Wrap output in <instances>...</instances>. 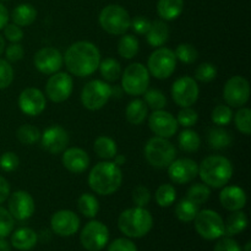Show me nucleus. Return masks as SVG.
Segmentation results:
<instances>
[{
  "label": "nucleus",
  "mask_w": 251,
  "mask_h": 251,
  "mask_svg": "<svg viewBox=\"0 0 251 251\" xmlns=\"http://www.w3.org/2000/svg\"><path fill=\"white\" fill-rule=\"evenodd\" d=\"M41 144L43 150L49 153H63L69 145L68 131L59 125H53L41 134Z\"/></svg>",
  "instance_id": "20"
},
{
  "label": "nucleus",
  "mask_w": 251,
  "mask_h": 251,
  "mask_svg": "<svg viewBox=\"0 0 251 251\" xmlns=\"http://www.w3.org/2000/svg\"><path fill=\"white\" fill-rule=\"evenodd\" d=\"M15 220L6 208L0 206V238H6L14 230Z\"/></svg>",
  "instance_id": "46"
},
{
  "label": "nucleus",
  "mask_w": 251,
  "mask_h": 251,
  "mask_svg": "<svg viewBox=\"0 0 251 251\" xmlns=\"http://www.w3.org/2000/svg\"><path fill=\"white\" fill-rule=\"evenodd\" d=\"M233 137L229 131L223 129L222 126L212 127L207 134V142L211 149L213 150H225L230 146Z\"/></svg>",
  "instance_id": "30"
},
{
  "label": "nucleus",
  "mask_w": 251,
  "mask_h": 251,
  "mask_svg": "<svg viewBox=\"0 0 251 251\" xmlns=\"http://www.w3.org/2000/svg\"><path fill=\"white\" fill-rule=\"evenodd\" d=\"M178 144L181 151L191 153V152H196L200 149L201 139L195 130L188 127L179 134Z\"/></svg>",
  "instance_id": "32"
},
{
  "label": "nucleus",
  "mask_w": 251,
  "mask_h": 251,
  "mask_svg": "<svg viewBox=\"0 0 251 251\" xmlns=\"http://www.w3.org/2000/svg\"><path fill=\"white\" fill-rule=\"evenodd\" d=\"M144 102L152 110H161L167 105V97L162 91L151 88L144 93Z\"/></svg>",
  "instance_id": "40"
},
{
  "label": "nucleus",
  "mask_w": 251,
  "mask_h": 251,
  "mask_svg": "<svg viewBox=\"0 0 251 251\" xmlns=\"http://www.w3.org/2000/svg\"><path fill=\"white\" fill-rule=\"evenodd\" d=\"M167 168L169 179L178 185L190 183L199 176V164L190 158L174 159Z\"/></svg>",
  "instance_id": "18"
},
{
  "label": "nucleus",
  "mask_w": 251,
  "mask_h": 251,
  "mask_svg": "<svg viewBox=\"0 0 251 251\" xmlns=\"http://www.w3.org/2000/svg\"><path fill=\"white\" fill-rule=\"evenodd\" d=\"M11 248H10L9 243L5 240V238H0V251H10Z\"/></svg>",
  "instance_id": "58"
},
{
  "label": "nucleus",
  "mask_w": 251,
  "mask_h": 251,
  "mask_svg": "<svg viewBox=\"0 0 251 251\" xmlns=\"http://www.w3.org/2000/svg\"><path fill=\"white\" fill-rule=\"evenodd\" d=\"M14 81V69L5 59H0V90L9 87Z\"/></svg>",
  "instance_id": "47"
},
{
  "label": "nucleus",
  "mask_w": 251,
  "mask_h": 251,
  "mask_svg": "<svg viewBox=\"0 0 251 251\" xmlns=\"http://www.w3.org/2000/svg\"><path fill=\"white\" fill-rule=\"evenodd\" d=\"M16 137L22 145H33L37 141L41 140V131H39L38 127L33 126V125L25 124L17 129L16 131Z\"/></svg>",
  "instance_id": "39"
},
{
  "label": "nucleus",
  "mask_w": 251,
  "mask_h": 251,
  "mask_svg": "<svg viewBox=\"0 0 251 251\" xmlns=\"http://www.w3.org/2000/svg\"><path fill=\"white\" fill-rule=\"evenodd\" d=\"M157 205L161 207H169L176 199V191L172 184H162L154 194Z\"/></svg>",
  "instance_id": "38"
},
{
  "label": "nucleus",
  "mask_w": 251,
  "mask_h": 251,
  "mask_svg": "<svg viewBox=\"0 0 251 251\" xmlns=\"http://www.w3.org/2000/svg\"><path fill=\"white\" fill-rule=\"evenodd\" d=\"M10 195V184L5 178L0 176V205L7 200Z\"/></svg>",
  "instance_id": "55"
},
{
  "label": "nucleus",
  "mask_w": 251,
  "mask_h": 251,
  "mask_svg": "<svg viewBox=\"0 0 251 251\" xmlns=\"http://www.w3.org/2000/svg\"><path fill=\"white\" fill-rule=\"evenodd\" d=\"M1 1H5V0H1Z\"/></svg>",
  "instance_id": "61"
},
{
  "label": "nucleus",
  "mask_w": 251,
  "mask_h": 251,
  "mask_svg": "<svg viewBox=\"0 0 251 251\" xmlns=\"http://www.w3.org/2000/svg\"><path fill=\"white\" fill-rule=\"evenodd\" d=\"M2 29H4L5 38L11 43H20L24 39V31L17 25L7 24Z\"/></svg>",
  "instance_id": "50"
},
{
  "label": "nucleus",
  "mask_w": 251,
  "mask_h": 251,
  "mask_svg": "<svg viewBox=\"0 0 251 251\" xmlns=\"http://www.w3.org/2000/svg\"><path fill=\"white\" fill-rule=\"evenodd\" d=\"M108 251H137V248L130 239L118 238L109 245Z\"/></svg>",
  "instance_id": "53"
},
{
  "label": "nucleus",
  "mask_w": 251,
  "mask_h": 251,
  "mask_svg": "<svg viewBox=\"0 0 251 251\" xmlns=\"http://www.w3.org/2000/svg\"><path fill=\"white\" fill-rule=\"evenodd\" d=\"M184 10V0H158L157 14L163 21L178 19Z\"/></svg>",
  "instance_id": "26"
},
{
  "label": "nucleus",
  "mask_w": 251,
  "mask_h": 251,
  "mask_svg": "<svg viewBox=\"0 0 251 251\" xmlns=\"http://www.w3.org/2000/svg\"><path fill=\"white\" fill-rule=\"evenodd\" d=\"M149 115V107L142 100H134L127 104L125 109V117L132 125H140Z\"/></svg>",
  "instance_id": "28"
},
{
  "label": "nucleus",
  "mask_w": 251,
  "mask_h": 251,
  "mask_svg": "<svg viewBox=\"0 0 251 251\" xmlns=\"http://www.w3.org/2000/svg\"><path fill=\"white\" fill-rule=\"evenodd\" d=\"M123 183V172L114 162H100L88 174L91 190L102 196L113 195Z\"/></svg>",
  "instance_id": "2"
},
{
  "label": "nucleus",
  "mask_w": 251,
  "mask_h": 251,
  "mask_svg": "<svg viewBox=\"0 0 251 251\" xmlns=\"http://www.w3.org/2000/svg\"><path fill=\"white\" fill-rule=\"evenodd\" d=\"M80 240L87 251H100L108 244L109 230L100 221H91L81 230Z\"/></svg>",
  "instance_id": "11"
},
{
  "label": "nucleus",
  "mask_w": 251,
  "mask_h": 251,
  "mask_svg": "<svg viewBox=\"0 0 251 251\" xmlns=\"http://www.w3.org/2000/svg\"><path fill=\"white\" fill-rule=\"evenodd\" d=\"M176 60L181 61L184 64H193L198 60L199 58V51L193 44H189V43H183V44H179L176 47Z\"/></svg>",
  "instance_id": "41"
},
{
  "label": "nucleus",
  "mask_w": 251,
  "mask_h": 251,
  "mask_svg": "<svg viewBox=\"0 0 251 251\" xmlns=\"http://www.w3.org/2000/svg\"><path fill=\"white\" fill-rule=\"evenodd\" d=\"M151 22L147 17L145 16H136L130 22V28L136 34H146L151 27Z\"/></svg>",
  "instance_id": "51"
},
{
  "label": "nucleus",
  "mask_w": 251,
  "mask_h": 251,
  "mask_svg": "<svg viewBox=\"0 0 251 251\" xmlns=\"http://www.w3.org/2000/svg\"><path fill=\"white\" fill-rule=\"evenodd\" d=\"M77 208L85 217L95 218L100 211V203L92 194L85 193L78 198Z\"/></svg>",
  "instance_id": "36"
},
{
  "label": "nucleus",
  "mask_w": 251,
  "mask_h": 251,
  "mask_svg": "<svg viewBox=\"0 0 251 251\" xmlns=\"http://www.w3.org/2000/svg\"><path fill=\"white\" fill-rule=\"evenodd\" d=\"M61 163L64 168L70 173L81 174L90 167V157L87 152L78 147L66 149L61 156Z\"/></svg>",
  "instance_id": "22"
},
{
  "label": "nucleus",
  "mask_w": 251,
  "mask_h": 251,
  "mask_svg": "<svg viewBox=\"0 0 251 251\" xmlns=\"http://www.w3.org/2000/svg\"><path fill=\"white\" fill-rule=\"evenodd\" d=\"M233 118H234V123L238 131L242 132L243 135L249 136L251 134V110L249 108L242 107L235 113V115H233Z\"/></svg>",
  "instance_id": "42"
},
{
  "label": "nucleus",
  "mask_w": 251,
  "mask_h": 251,
  "mask_svg": "<svg viewBox=\"0 0 251 251\" xmlns=\"http://www.w3.org/2000/svg\"><path fill=\"white\" fill-rule=\"evenodd\" d=\"M81 103L88 110H100L112 97V87L102 80H92L81 91Z\"/></svg>",
  "instance_id": "9"
},
{
  "label": "nucleus",
  "mask_w": 251,
  "mask_h": 251,
  "mask_svg": "<svg viewBox=\"0 0 251 251\" xmlns=\"http://www.w3.org/2000/svg\"><path fill=\"white\" fill-rule=\"evenodd\" d=\"M98 69H100L102 77L107 82H115L122 76V65H120L119 61L113 58L100 60Z\"/></svg>",
  "instance_id": "33"
},
{
  "label": "nucleus",
  "mask_w": 251,
  "mask_h": 251,
  "mask_svg": "<svg viewBox=\"0 0 251 251\" xmlns=\"http://www.w3.org/2000/svg\"><path fill=\"white\" fill-rule=\"evenodd\" d=\"M220 202L230 212L243 210L247 205V194L240 186H223L220 193Z\"/></svg>",
  "instance_id": "23"
},
{
  "label": "nucleus",
  "mask_w": 251,
  "mask_h": 251,
  "mask_svg": "<svg viewBox=\"0 0 251 251\" xmlns=\"http://www.w3.org/2000/svg\"><path fill=\"white\" fill-rule=\"evenodd\" d=\"M19 107L24 114L28 117H37L46 109V96L36 87L25 88L19 96Z\"/></svg>",
  "instance_id": "19"
},
{
  "label": "nucleus",
  "mask_w": 251,
  "mask_h": 251,
  "mask_svg": "<svg viewBox=\"0 0 251 251\" xmlns=\"http://www.w3.org/2000/svg\"><path fill=\"white\" fill-rule=\"evenodd\" d=\"M100 27L107 33L113 36H123L130 28V17L129 12L123 6L117 4H110L103 7L98 17Z\"/></svg>",
  "instance_id": "6"
},
{
  "label": "nucleus",
  "mask_w": 251,
  "mask_h": 251,
  "mask_svg": "<svg viewBox=\"0 0 251 251\" xmlns=\"http://www.w3.org/2000/svg\"><path fill=\"white\" fill-rule=\"evenodd\" d=\"M9 22V11L6 7L0 2V29L4 28Z\"/></svg>",
  "instance_id": "56"
},
{
  "label": "nucleus",
  "mask_w": 251,
  "mask_h": 251,
  "mask_svg": "<svg viewBox=\"0 0 251 251\" xmlns=\"http://www.w3.org/2000/svg\"><path fill=\"white\" fill-rule=\"evenodd\" d=\"M215 251H242L239 244L232 238H223L215 245Z\"/></svg>",
  "instance_id": "54"
},
{
  "label": "nucleus",
  "mask_w": 251,
  "mask_h": 251,
  "mask_svg": "<svg viewBox=\"0 0 251 251\" xmlns=\"http://www.w3.org/2000/svg\"><path fill=\"white\" fill-rule=\"evenodd\" d=\"M93 151L100 158L109 161V159L114 158L115 154L118 153L117 142L109 136H104V135L98 136L93 144Z\"/></svg>",
  "instance_id": "29"
},
{
  "label": "nucleus",
  "mask_w": 251,
  "mask_h": 251,
  "mask_svg": "<svg viewBox=\"0 0 251 251\" xmlns=\"http://www.w3.org/2000/svg\"><path fill=\"white\" fill-rule=\"evenodd\" d=\"M248 227V217L242 210L233 211L232 215L227 218L225 223V234L233 237L239 233L244 232Z\"/></svg>",
  "instance_id": "31"
},
{
  "label": "nucleus",
  "mask_w": 251,
  "mask_h": 251,
  "mask_svg": "<svg viewBox=\"0 0 251 251\" xmlns=\"http://www.w3.org/2000/svg\"><path fill=\"white\" fill-rule=\"evenodd\" d=\"M199 176L202 183L210 188H223L232 179L233 164L227 157L208 156L199 166Z\"/></svg>",
  "instance_id": "3"
},
{
  "label": "nucleus",
  "mask_w": 251,
  "mask_h": 251,
  "mask_svg": "<svg viewBox=\"0 0 251 251\" xmlns=\"http://www.w3.org/2000/svg\"><path fill=\"white\" fill-rule=\"evenodd\" d=\"M5 51V39L4 37L0 36V55Z\"/></svg>",
  "instance_id": "59"
},
{
  "label": "nucleus",
  "mask_w": 251,
  "mask_h": 251,
  "mask_svg": "<svg viewBox=\"0 0 251 251\" xmlns=\"http://www.w3.org/2000/svg\"><path fill=\"white\" fill-rule=\"evenodd\" d=\"M217 77V69L211 63H202L196 68L195 78L200 82H211Z\"/></svg>",
  "instance_id": "44"
},
{
  "label": "nucleus",
  "mask_w": 251,
  "mask_h": 251,
  "mask_svg": "<svg viewBox=\"0 0 251 251\" xmlns=\"http://www.w3.org/2000/svg\"><path fill=\"white\" fill-rule=\"evenodd\" d=\"M74 90L73 77L68 73H55L46 85V95L51 102L63 103L71 96Z\"/></svg>",
  "instance_id": "14"
},
{
  "label": "nucleus",
  "mask_w": 251,
  "mask_h": 251,
  "mask_svg": "<svg viewBox=\"0 0 251 251\" xmlns=\"http://www.w3.org/2000/svg\"><path fill=\"white\" fill-rule=\"evenodd\" d=\"M223 98L230 108H242L250 98L249 81L243 76H233L226 82Z\"/></svg>",
  "instance_id": "13"
},
{
  "label": "nucleus",
  "mask_w": 251,
  "mask_h": 251,
  "mask_svg": "<svg viewBox=\"0 0 251 251\" xmlns=\"http://www.w3.org/2000/svg\"><path fill=\"white\" fill-rule=\"evenodd\" d=\"M140 49L139 41L132 34H123L118 43V53L124 59H132L137 55Z\"/></svg>",
  "instance_id": "35"
},
{
  "label": "nucleus",
  "mask_w": 251,
  "mask_h": 251,
  "mask_svg": "<svg viewBox=\"0 0 251 251\" xmlns=\"http://www.w3.org/2000/svg\"><path fill=\"white\" fill-rule=\"evenodd\" d=\"M250 249H251V243L248 242L247 245H245V248H244V251H250Z\"/></svg>",
  "instance_id": "60"
},
{
  "label": "nucleus",
  "mask_w": 251,
  "mask_h": 251,
  "mask_svg": "<svg viewBox=\"0 0 251 251\" xmlns=\"http://www.w3.org/2000/svg\"><path fill=\"white\" fill-rule=\"evenodd\" d=\"M63 56L69 73L77 77H87L95 74L100 63V49L87 41L73 43Z\"/></svg>",
  "instance_id": "1"
},
{
  "label": "nucleus",
  "mask_w": 251,
  "mask_h": 251,
  "mask_svg": "<svg viewBox=\"0 0 251 251\" xmlns=\"http://www.w3.org/2000/svg\"><path fill=\"white\" fill-rule=\"evenodd\" d=\"M118 227L129 238H142L153 227V218L145 207H131L123 211L118 218Z\"/></svg>",
  "instance_id": "4"
},
{
  "label": "nucleus",
  "mask_w": 251,
  "mask_h": 251,
  "mask_svg": "<svg viewBox=\"0 0 251 251\" xmlns=\"http://www.w3.org/2000/svg\"><path fill=\"white\" fill-rule=\"evenodd\" d=\"M50 227L60 237H71L80 228V218L70 210H60L51 216Z\"/></svg>",
  "instance_id": "21"
},
{
  "label": "nucleus",
  "mask_w": 251,
  "mask_h": 251,
  "mask_svg": "<svg viewBox=\"0 0 251 251\" xmlns=\"http://www.w3.org/2000/svg\"><path fill=\"white\" fill-rule=\"evenodd\" d=\"M199 206L190 201L189 199H181L176 206V216L180 222L189 223L195 220L199 212Z\"/></svg>",
  "instance_id": "34"
},
{
  "label": "nucleus",
  "mask_w": 251,
  "mask_h": 251,
  "mask_svg": "<svg viewBox=\"0 0 251 251\" xmlns=\"http://www.w3.org/2000/svg\"><path fill=\"white\" fill-rule=\"evenodd\" d=\"M149 126L156 136L171 139L178 131V122L171 113L164 109L153 110L149 117Z\"/></svg>",
  "instance_id": "17"
},
{
  "label": "nucleus",
  "mask_w": 251,
  "mask_h": 251,
  "mask_svg": "<svg viewBox=\"0 0 251 251\" xmlns=\"http://www.w3.org/2000/svg\"><path fill=\"white\" fill-rule=\"evenodd\" d=\"M194 222L196 232L203 239L216 240L225 235V221L216 211H199Z\"/></svg>",
  "instance_id": "10"
},
{
  "label": "nucleus",
  "mask_w": 251,
  "mask_h": 251,
  "mask_svg": "<svg viewBox=\"0 0 251 251\" xmlns=\"http://www.w3.org/2000/svg\"><path fill=\"white\" fill-rule=\"evenodd\" d=\"M233 110L229 105L218 104L213 108L212 114H211V119L218 126H225L228 125L233 119Z\"/></svg>",
  "instance_id": "43"
},
{
  "label": "nucleus",
  "mask_w": 251,
  "mask_h": 251,
  "mask_svg": "<svg viewBox=\"0 0 251 251\" xmlns=\"http://www.w3.org/2000/svg\"><path fill=\"white\" fill-rule=\"evenodd\" d=\"M122 88L130 96H141L149 90L150 75L149 70L141 63H134L126 66L122 73Z\"/></svg>",
  "instance_id": "7"
},
{
  "label": "nucleus",
  "mask_w": 251,
  "mask_h": 251,
  "mask_svg": "<svg viewBox=\"0 0 251 251\" xmlns=\"http://www.w3.org/2000/svg\"><path fill=\"white\" fill-rule=\"evenodd\" d=\"M178 125H181L183 127H191L198 123L199 120V114L195 109H193L191 107H185L178 113V117L176 118Z\"/></svg>",
  "instance_id": "45"
},
{
  "label": "nucleus",
  "mask_w": 251,
  "mask_h": 251,
  "mask_svg": "<svg viewBox=\"0 0 251 251\" xmlns=\"http://www.w3.org/2000/svg\"><path fill=\"white\" fill-rule=\"evenodd\" d=\"M33 64L39 73L44 75H53L63 66L64 56L58 49L44 47L34 54Z\"/></svg>",
  "instance_id": "15"
},
{
  "label": "nucleus",
  "mask_w": 251,
  "mask_h": 251,
  "mask_svg": "<svg viewBox=\"0 0 251 251\" xmlns=\"http://www.w3.org/2000/svg\"><path fill=\"white\" fill-rule=\"evenodd\" d=\"M113 159H114V163L117 164L118 167L124 166L125 162H126V158H125V156H123V154H115V157Z\"/></svg>",
  "instance_id": "57"
},
{
  "label": "nucleus",
  "mask_w": 251,
  "mask_h": 251,
  "mask_svg": "<svg viewBox=\"0 0 251 251\" xmlns=\"http://www.w3.org/2000/svg\"><path fill=\"white\" fill-rule=\"evenodd\" d=\"M5 55H6V60L9 63H16L24 58L25 49L20 43H11L5 49Z\"/></svg>",
  "instance_id": "52"
},
{
  "label": "nucleus",
  "mask_w": 251,
  "mask_h": 251,
  "mask_svg": "<svg viewBox=\"0 0 251 251\" xmlns=\"http://www.w3.org/2000/svg\"><path fill=\"white\" fill-rule=\"evenodd\" d=\"M37 19V10L31 4H20L12 10L11 20L20 27H26L33 24Z\"/></svg>",
  "instance_id": "27"
},
{
  "label": "nucleus",
  "mask_w": 251,
  "mask_h": 251,
  "mask_svg": "<svg viewBox=\"0 0 251 251\" xmlns=\"http://www.w3.org/2000/svg\"><path fill=\"white\" fill-rule=\"evenodd\" d=\"M145 158L154 168H167L176 159V150L168 139L154 136L145 145Z\"/></svg>",
  "instance_id": "5"
},
{
  "label": "nucleus",
  "mask_w": 251,
  "mask_h": 251,
  "mask_svg": "<svg viewBox=\"0 0 251 251\" xmlns=\"http://www.w3.org/2000/svg\"><path fill=\"white\" fill-rule=\"evenodd\" d=\"M147 43L154 48L164 46L169 38V26L163 20H156L151 22L149 32L146 33Z\"/></svg>",
  "instance_id": "24"
},
{
  "label": "nucleus",
  "mask_w": 251,
  "mask_h": 251,
  "mask_svg": "<svg viewBox=\"0 0 251 251\" xmlns=\"http://www.w3.org/2000/svg\"><path fill=\"white\" fill-rule=\"evenodd\" d=\"M176 58L172 49L166 47H159L150 55L147 61V70L150 75L158 80L169 78L176 71Z\"/></svg>",
  "instance_id": "8"
},
{
  "label": "nucleus",
  "mask_w": 251,
  "mask_h": 251,
  "mask_svg": "<svg viewBox=\"0 0 251 251\" xmlns=\"http://www.w3.org/2000/svg\"><path fill=\"white\" fill-rule=\"evenodd\" d=\"M20 164V158L14 152H5L0 156V168L6 173L16 171Z\"/></svg>",
  "instance_id": "49"
},
{
  "label": "nucleus",
  "mask_w": 251,
  "mask_h": 251,
  "mask_svg": "<svg viewBox=\"0 0 251 251\" xmlns=\"http://www.w3.org/2000/svg\"><path fill=\"white\" fill-rule=\"evenodd\" d=\"M210 186L206 185L205 183H196L189 188L188 193H186V199H189V200L193 201L194 203L200 206L203 205L205 202H207V200L210 199Z\"/></svg>",
  "instance_id": "37"
},
{
  "label": "nucleus",
  "mask_w": 251,
  "mask_h": 251,
  "mask_svg": "<svg viewBox=\"0 0 251 251\" xmlns=\"http://www.w3.org/2000/svg\"><path fill=\"white\" fill-rule=\"evenodd\" d=\"M171 93L174 103L179 107L185 108L195 104L200 95V88L193 77L181 76L174 81Z\"/></svg>",
  "instance_id": "12"
},
{
  "label": "nucleus",
  "mask_w": 251,
  "mask_h": 251,
  "mask_svg": "<svg viewBox=\"0 0 251 251\" xmlns=\"http://www.w3.org/2000/svg\"><path fill=\"white\" fill-rule=\"evenodd\" d=\"M132 202L136 207H146L151 201V191L144 185H139L132 190Z\"/></svg>",
  "instance_id": "48"
},
{
  "label": "nucleus",
  "mask_w": 251,
  "mask_h": 251,
  "mask_svg": "<svg viewBox=\"0 0 251 251\" xmlns=\"http://www.w3.org/2000/svg\"><path fill=\"white\" fill-rule=\"evenodd\" d=\"M9 212L16 221H26L33 216L36 205L27 191L17 190L9 195Z\"/></svg>",
  "instance_id": "16"
},
{
  "label": "nucleus",
  "mask_w": 251,
  "mask_h": 251,
  "mask_svg": "<svg viewBox=\"0 0 251 251\" xmlns=\"http://www.w3.org/2000/svg\"><path fill=\"white\" fill-rule=\"evenodd\" d=\"M38 242V235L31 228H19L11 235V245L17 250L28 251L33 249Z\"/></svg>",
  "instance_id": "25"
}]
</instances>
